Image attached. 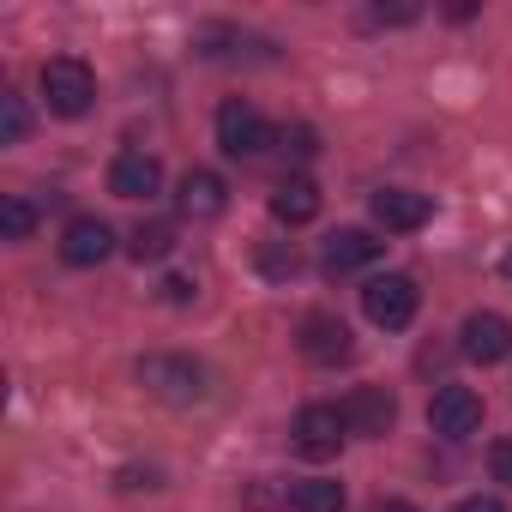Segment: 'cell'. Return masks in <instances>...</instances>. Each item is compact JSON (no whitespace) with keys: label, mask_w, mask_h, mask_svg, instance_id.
Here are the masks:
<instances>
[{"label":"cell","mask_w":512,"mask_h":512,"mask_svg":"<svg viewBox=\"0 0 512 512\" xmlns=\"http://www.w3.org/2000/svg\"><path fill=\"white\" fill-rule=\"evenodd\" d=\"M139 386H145L151 398H163V404H199V398L211 392V374H205L193 356H169V350H157V356L139 362Z\"/></svg>","instance_id":"obj_1"},{"label":"cell","mask_w":512,"mask_h":512,"mask_svg":"<svg viewBox=\"0 0 512 512\" xmlns=\"http://www.w3.org/2000/svg\"><path fill=\"white\" fill-rule=\"evenodd\" d=\"M43 103H49V115L79 121V115L97 103V73H91L85 61H73V55H55V61L43 67Z\"/></svg>","instance_id":"obj_2"},{"label":"cell","mask_w":512,"mask_h":512,"mask_svg":"<svg viewBox=\"0 0 512 512\" xmlns=\"http://www.w3.org/2000/svg\"><path fill=\"white\" fill-rule=\"evenodd\" d=\"M416 308H422V290H416V278H404V272H386V278H368V284H362V314H368L374 326H386V332H404V326L416 320Z\"/></svg>","instance_id":"obj_3"},{"label":"cell","mask_w":512,"mask_h":512,"mask_svg":"<svg viewBox=\"0 0 512 512\" xmlns=\"http://www.w3.org/2000/svg\"><path fill=\"white\" fill-rule=\"evenodd\" d=\"M344 440H350V422H344L338 404H308V410L296 416V428H290V446H296L302 458H314V464L338 458Z\"/></svg>","instance_id":"obj_4"},{"label":"cell","mask_w":512,"mask_h":512,"mask_svg":"<svg viewBox=\"0 0 512 512\" xmlns=\"http://www.w3.org/2000/svg\"><path fill=\"white\" fill-rule=\"evenodd\" d=\"M217 145H223L229 157H260V151L272 145V121L253 109V103L229 97V103L217 109Z\"/></svg>","instance_id":"obj_5"},{"label":"cell","mask_w":512,"mask_h":512,"mask_svg":"<svg viewBox=\"0 0 512 512\" xmlns=\"http://www.w3.org/2000/svg\"><path fill=\"white\" fill-rule=\"evenodd\" d=\"M458 350H464L470 362H482V368L506 362V356H512V320L494 314V308H476V314L458 326Z\"/></svg>","instance_id":"obj_6"},{"label":"cell","mask_w":512,"mask_h":512,"mask_svg":"<svg viewBox=\"0 0 512 512\" xmlns=\"http://www.w3.org/2000/svg\"><path fill=\"white\" fill-rule=\"evenodd\" d=\"M296 344H302V356H308L314 368H338V362L356 356V338H350V326H344L338 314H308L302 332H296Z\"/></svg>","instance_id":"obj_7"},{"label":"cell","mask_w":512,"mask_h":512,"mask_svg":"<svg viewBox=\"0 0 512 512\" xmlns=\"http://www.w3.org/2000/svg\"><path fill=\"white\" fill-rule=\"evenodd\" d=\"M428 428L446 434V440L476 434V428H482V398H476L470 386H440V392L428 398Z\"/></svg>","instance_id":"obj_8"},{"label":"cell","mask_w":512,"mask_h":512,"mask_svg":"<svg viewBox=\"0 0 512 512\" xmlns=\"http://www.w3.org/2000/svg\"><path fill=\"white\" fill-rule=\"evenodd\" d=\"M368 211H374V223H380V229L410 235V229H422V223L434 217V199H428V193H416V187H380V193L368 199Z\"/></svg>","instance_id":"obj_9"},{"label":"cell","mask_w":512,"mask_h":512,"mask_svg":"<svg viewBox=\"0 0 512 512\" xmlns=\"http://www.w3.org/2000/svg\"><path fill=\"white\" fill-rule=\"evenodd\" d=\"M109 253H115V229L103 217H73L61 229V260L67 266H103Z\"/></svg>","instance_id":"obj_10"},{"label":"cell","mask_w":512,"mask_h":512,"mask_svg":"<svg viewBox=\"0 0 512 512\" xmlns=\"http://www.w3.org/2000/svg\"><path fill=\"white\" fill-rule=\"evenodd\" d=\"M344 422H350V434H368V440H380L386 428H392V416H398V398L386 392V386H356L344 404Z\"/></svg>","instance_id":"obj_11"},{"label":"cell","mask_w":512,"mask_h":512,"mask_svg":"<svg viewBox=\"0 0 512 512\" xmlns=\"http://www.w3.org/2000/svg\"><path fill=\"white\" fill-rule=\"evenodd\" d=\"M157 187H163V163L151 151H121L109 163V193L115 199H151Z\"/></svg>","instance_id":"obj_12"},{"label":"cell","mask_w":512,"mask_h":512,"mask_svg":"<svg viewBox=\"0 0 512 512\" xmlns=\"http://www.w3.org/2000/svg\"><path fill=\"white\" fill-rule=\"evenodd\" d=\"M386 253V241H374L368 229H338L332 241H326V272L332 278H344V272H362V266H374Z\"/></svg>","instance_id":"obj_13"},{"label":"cell","mask_w":512,"mask_h":512,"mask_svg":"<svg viewBox=\"0 0 512 512\" xmlns=\"http://www.w3.org/2000/svg\"><path fill=\"white\" fill-rule=\"evenodd\" d=\"M223 205H229V187H223L217 169H187L181 175V211L187 217H217Z\"/></svg>","instance_id":"obj_14"},{"label":"cell","mask_w":512,"mask_h":512,"mask_svg":"<svg viewBox=\"0 0 512 512\" xmlns=\"http://www.w3.org/2000/svg\"><path fill=\"white\" fill-rule=\"evenodd\" d=\"M272 217H278V223H314V217H320V187H314L308 175L278 181V193H272Z\"/></svg>","instance_id":"obj_15"},{"label":"cell","mask_w":512,"mask_h":512,"mask_svg":"<svg viewBox=\"0 0 512 512\" xmlns=\"http://www.w3.org/2000/svg\"><path fill=\"white\" fill-rule=\"evenodd\" d=\"M290 506H296V512H344V482H332V476H302V482H290Z\"/></svg>","instance_id":"obj_16"},{"label":"cell","mask_w":512,"mask_h":512,"mask_svg":"<svg viewBox=\"0 0 512 512\" xmlns=\"http://www.w3.org/2000/svg\"><path fill=\"white\" fill-rule=\"evenodd\" d=\"M127 253H133L139 266L169 260V253H175V223H139V229L127 235Z\"/></svg>","instance_id":"obj_17"},{"label":"cell","mask_w":512,"mask_h":512,"mask_svg":"<svg viewBox=\"0 0 512 512\" xmlns=\"http://www.w3.org/2000/svg\"><path fill=\"white\" fill-rule=\"evenodd\" d=\"M31 229H37V205H31V199H19V193L0 199V235H7V241H25Z\"/></svg>","instance_id":"obj_18"},{"label":"cell","mask_w":512,"mask_h":512,"mask_svg":"<svg viewBox=\"0 0 512 512\" xmlns=\"http://www.w3.org/2000/svg\"><path fill=\"white\" fill-rule=\"evenodd\" d=\"M25 133H31V115H25V97H13V91H7V97H0V139H7V145H19Z\"/></svg>","instance_id":"obj_19"},{"label":"cell","mask_w":512,"mask_h":512,"mask_svg":"<svg viewBox=\"0 0 512 512\" xmlns=\"http://www.w3.org/2000/svg\"><path fill=\"white\" fill-rule=\"evenodd\" d=\"M488 470H494V482H506V488H512V440H500V446L488 452Z\"/></svg>","instance_id":"obj_20"},{"label":"cell","mask_w":512,"mask_h":512,"mask_svg":"<svg viewBox=\"0 0 512 512\" xmlns=\"http://www.w3.org/2000/svg\"><path fill=\"white\" fill-rule=\"evenodd\" d=\"M368 19L374 25H410V19H422V7H374Z\"/></svg>","instance_id":"obj_21"},{"label":"cell","mask_w":512,"mask_h":512,"mask_svg":"<svg viewBox=\"0 0 512 512\" xmlns=\"http://www.w3.org/2000/svg\"><path fill=\"white\" fill-rule=\"evenodd\" d=\"M260 266H266V272H278V278H284V272H296V247H290V253L266 247V253H260Z\"/></svg>","instance_id":"obj_22"},{"label":"cell","mask_w":512,"mask_h":512,"mask_svg":"<svg viewBox=\"0 0 512 512\" xmlns=\"http://www.w3.org/2000/svg\"><path fill=\"white\" fill-rule=\"evenodd\" d=\"M193 296H199V290H193V278H163V302H175V308H181V302H193Z\"/></svg>","instance_id":"obj_23"},{"label":"cell","mask_w":512,"mask_h":512,"mask_svg":"<svg viewBox=\"0 0 512 512\" xmlns=\"http://www.w3.org/2000/svg\"><path fill=\"white\" fill-rule=\"evenodd\" d=\"M121 488H163V470H121Z\"/></svg>","instance_id":"obj_24"},{"label":"cell","mask_w":512,"mask_h":512,"mask_svg":"<svg viewBox=\"0 0 512 512\" xmlns=\"http://www.w3.org/2000/svg\"><path fill=\"white\" fill-rule=\"evenodd\" d=\"M452 512H506V506H500V500H482V494H470V500H458Z\"/></svg>","instance_id":"obj_25"},{"label":"cell","mask_w":512,"mask_h":512,"mask_svg":"<svg viewBox=\"0 0 512 512\" xmlns=\"http://www.w3.org/2000/svg\"><path fill=\"white\" fill-rule=\"evenodd\" d=\"M374 512H416L410 500H374Z\"/></svg>","instance_id":"obj_26"},{"label":"cell","mask_w":512,"mask_h":512,"mask_svg":"<svg viewBox=\"0 0 512 512\" xmlns=\"http://www.w3.org/2000/svg\"><path fill=\"white\" fill-rule=\"evenodd\" d=\"M500 272H506V278H512V247H506V260H500Z\"/></svg>","instance_id":"obj_27"}]
</instances>
